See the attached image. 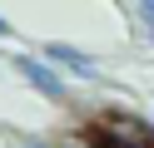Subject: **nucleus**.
I'll use <instances>...</instances> for the list:
<instances>
[{"label": "nucleus", "instance_id": "1", "mask_svg": "<svg viewBox=\"0 0 154 148\" xmlns=\"http://www.w3.org/2000/svg\"><path fill=\"white\" fill-rule=\"evenodd\" d=\"M10 64H15V74H20V79H25V84H30L40 99H50V104H70V79H65V74H60V69H55L45 54L20 49Z\"/></svg>", "mask_w": 154, "mask_h": 148}, {"label": "nucleus", "instance_id": "2", "mask_svg": "<svg viewBox=\"0 0 154 148\" xmlns=\"http://www.w3.org/2000/svg\"><path fill=\"white\" fill-rule=\"evenodd\" d=\"M40 54L50 59V64L60 69L65 79H80V84H104L100 59H94L90 49H80V45H65V39H45V45H40Z\"/></svg>", "mask_w": 154, "mask_h": 148}, {"label": "nucleus", "instance_id": "3", "mask_svg": "<svg viewBox=\"0 0 154 148\" xmlns=\"http://www.w3.org/2000/svg\"><path fill=\"white\" fill-rule=\"evenodd\" d=\"M15 148H60L55 138H40V133H25V138H15Z\"/></svg>", "mask_w": 154, "mask_h": 148}, {"label": "nucleus", "instance_id": "4", "mask_svg": "<svg viewBox=\"0 0 154 148\" xmlns=\"http://www.w3.org/2000/svg\"><path fill=\"white\" fill-rule=\"evenodd\" d=\"M94 138V133H90ZM94 148H154V143H100V138H94Z\"/></svg>", "mask_w": 154, "mask_h": 148}, {"label": "nucleus", "instance_id": "5", "mask_svg": "<svg viewBox=\"0 0 154 148\" xmlns=\"http://www.w3.org/2000/svg\"><path fill=\"white\" fill-rule=\"evenodd\" d=\"M134 35H139V39H144V45H149V49H154V25H139V30H134Z\"/></svg>", "mask_w": 154, "mask_h": 148}, {"label": "nucleus", "instance_id": "6", "mask_svg": "<svg viewBox=\"0 0 154 148\" xmlns=\"http://www.w3.org/2000/svg\"><path fill=\"white\" fill-rule=\"evenodd\" d=\"M10 35H15V25H10L5 15H0V39H10Z\"/></svg>", "mask_w": 154, "mask_h": 148}]
</instances>
